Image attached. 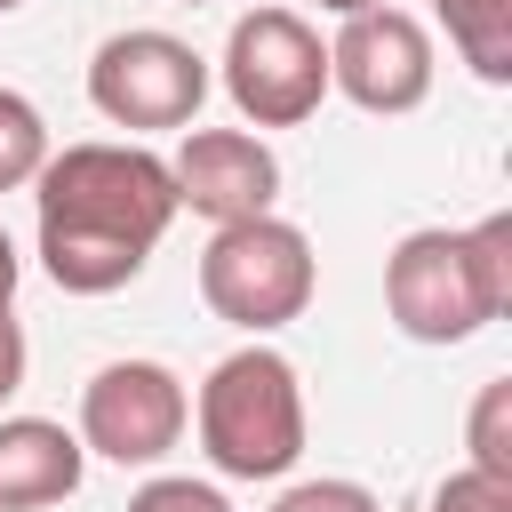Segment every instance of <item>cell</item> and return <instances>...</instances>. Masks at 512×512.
<instances>
[{
  "instance_id": "obj_14",
  "label": "cell",
  "mask_w": 512,
  "mask_h": 512,
  "mask_svg": "<svg viewBox=\"0 0 512 512\" xmlns=\"http://www.w3.org/2000/svg\"><path fill=\"white\" fill-rule=\"evenodd\" d=\"M272 512H384V504H376L360 480H296Z\"/></svg>"
},
{
  "instance_id": "obj_15",
  "label": "cell",
  "mask_w": 512,
  "mask_h": 512,
  "mask_svg": "<svg viewBox=\"0 0 512 512\" xmlns=\"http://www.w3.org/2000/svg\"><path fill=\"white\" fill-rule=\"evenodd\" d=\"M128 512H232L208 480H144L136 496H128Z\"/></svg>"
},
{
  "instance_id": "obj_10",
  "label": "cell",
  "mask_w": 512,
  "mask_h": 512,
  "mask_svg": "<svg viewBox=\"0 0 512 512\" xmlns=\"http://www.w3.org/2000/svg\"><path fill=\"white\" fill-rule=\"evenodd\" d=\"M80 432L48 424V416H0V512H40L64 504L80 488Z\"/></svg>"
},
{
  "instance_id": "obj_3",
  "label": "cell",
  "mask_w": 512,
  "mask_h": 512,
  "mask_svg": "<svg viewBox=\"0 0 512 512\" xmlns=\"http://www.w3.org/2000/svg\"><path fill=\"white\" fill-rule=\"evenodd\" d=\"M200 448L224 480H280L304 456V384L280 352L248 344L200 384Z\"/></svg>"
},
{
  "instance_id": "obj_1",
  "label": "cell",
  "mask_w": 512,
  "mask_h": 512,
  "mask_svg": "<svg viewBox=\"0 0 512 512\" xmlns=\"http://www.w3.org/2000/svg\"><path fill=\"white\" fill-rule=\"evenodd\" d=\"M40 192V264L72 296H112L144 272L176 224V176L144 144H64L32 176Z\"/></svg>"
},
{
  "instance_id": "obj_16",
  "label": "cell",
  "mask_w": 512,
  "mask_h": 512,
  "mask_svg": "<svg viewBox=\"0 0 512 512\" xmlns=\"http://www.w3.org/2000/svg\"><path fill=\"white\" fill-rule=\"evenodd\" d=\"M432 512H512V480H488V472H456V480H440Z\"/></svg>"
},
{
  "instance_id": "obj_20",
  "label": "cell",
  "mask_w": 512,
  "mask_h": 512,
  "mask_svg": "<svg viewBox=\"0 0 512 512\" xmlns=\"http://www.w3.org/2000/svg\"><path fill=\"white\" fill-rule=\"evenodd\" d=\"M8 8H16V0H0V16H8Z\"/></svg>"
},
{
  "instance_id": "obj_11",
  "label": "cell",
  "mask_w": 512,
  "mask_h": 512,
  "mask_svg": "<svg viewBox=\"0 0 512 512\" xmlns=\"http://www.w3.org/2000/svg\"><path fill=\"white\" fill-rule=\"evenodd\" d=\"M440 24L480 80H512V0H440Z\"/></svg>"
},
{
  "instance_id": "obj_12",
  "label": "cell",
  "mask_w": 512,
  "mask_h": 512,
  "mask_svg": "<svg viewBox=\"0 0 512 512\" xmlns=\"http://www.w3.org/2000/svg\"><path fill=\"white\" fill-rule=\"evenodd\" d=\"M40 168H48V120L32 112V96L0 88V192L32 184Z\"/></svg>"
},
{
  "instance_id": "obj_5",
  "label": "cell",
  "mask_w": 512,
  "mask_h": 512,
  "mask_svg": "<svg viewBox=\"0 0 512 512\" xmlns=\"http://www.w3.org/2000/svg\"><path fill=\"white\" fill-rule=\"evenodd\" d=\"M224 96L256 128H296L328 96V48L296 8H248L224 40Z\"/></svg>"
},
{
  "instance_id": "obj_18",
  "label": "cell",
  "mask_w": 512,
  "mask_h": 512,
  "mask_svg": "<svg viewBox=\"0 0 512 512\" xmlns=\"http://www.w3.org/2000/svg\"><path fill=\"white\" fill-rule=\"evenodd\" d=\"M16 272H24V264H16V240L0 232V312H8V296H16Z\"/></svg>"
},
{
  "instance_id": "obj_8",
  "label": "cell",
  "mask_w": 512,
  "mask_h": 512,
  "mask_svg": "<svg viewBox=\"0 0 512 512\" xmlns=\"http://www.w3.org/2000/svg\"><path fill=\"white\" fill-rule=\"evenodd\" d=\"M328 88H344L360 112H416L432 96V40L408 8H360L328 40Z\"/></svg>"
},
{
  "instance_id": "obj_2",
  "label": "cell",
  "mask_w": 512,
  "mask_h": 512,
  "mask_svg": "<svg viewBox=\"0 0 512 512\" xmlns=\"http://www.w3.org/2000/svg\"><path fill=\"white\" fill-rule=\"evenodd\" d=\"M384 304L416 344H464L512 304V216L472 232H408L384 264Z\"/></svg>"
},
{
  "instance_id": "obj_19",
  "label": "cell",
  "mask_w": 512,
  "mask_h": 512,
  "mask_svg": "<svg viewBox=\"0 0 512 512\" xmlns=\"http://www.w3.org/2000/svg\"><path fill=\"white\" fill-rule=\"evenodd\" d=\"M320 8H336V16H360V8H384V0H320Z\"/></svg>"
},
{
  "instance_id": "obj_6",
  "label": "cell",
  "mask_w": 512,
  "mask_h": 512,
  "mask_svg": "<svg viewBox=\"0 0 512 512\" xmlns=\"http://www.w3.org/2000/svg\"><path fill=\"white\" fill-rule=\"evenodd\" d=\"M88 104L112 128H184L208 104V64L176 32H112L88 56Z\"/></svg>"
},
{
  "instance_id": "obj_17",
  "label": "cell",
  "mask_w": 512,
  "mask_h": 512,
  "mask_svg": "<svg viewBox=\"0 0 512 512\" xmlns=\"http://www.w3.org/2000/svg\"><path fill=\"white\" fill-rule=\"evenodd\" d=\"M16 384H24V328L0 312V400H8Z\"/></svg>"
},
{
  "instance_id": "obj_7",
  "label": "cell",
  "mask_w": 512,
  "mask_h": 512,
  "mask_svg": "<svg viewBox=\"0 0 512 512\" xmlns=\"http://www.w3.org/2000/svg\"><path fill=\"white\" fill-rule=\"evenodd\" d=\"M184 416H192V400L160 360H112L80 392V448H96L112 464H160L184 440Z\"/></svg>"
},
{
  "instance_id": "obj_4",
  "label": "cell",
  "mask_w": 512,
  "mask_h": 512,
  "mask_svg": "<svg viewBox=\"0 0 512 512\" xmlns=\"http://www.w3.org/2000/svg\"><path fill=\"white\" fill-rule=\"evenodd\" d=\"M200 296L216 320L264 336V328H288L304 304H312V240L280 216H248V224H224L208 248H200Z\"/></svg>"
},
{
  "instance_id": "obj_13",
  "label": "cell",
  "mask_w": 512,
  "mask_h": 512,
  "mask_svg": "<svg viewBox=\"0 0 512 512\" xmlns=\"http://www.w3.org/2000/svg\"><path fill=\"white\" fill-rule=\"evenodd\" d=\"M472 472L512 480V376L480 384V400H472Z\"/></svg>"
},
{
  "instance_id": "obj_9",
  "label": "cell",
  "mask_w": 512,
  "mask_h": 512,
  "mask_svg": "<svg viewBox=\"0 0 512 512\" xmlns=\"http://www.w3.org/2000/svg\"><path fill=\"white\" fill-rule=\"evenodd\" d=\"M168 176H176V208L208 216L216 232L248 224V216H272V200H280V160L248 128H192L184 152L168 160Z\"/></svg>"
}]
</instances>
